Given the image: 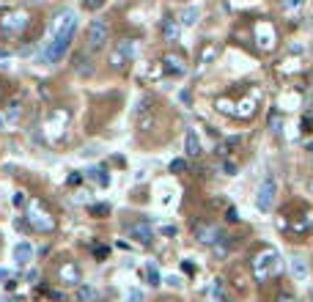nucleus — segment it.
I'll use <instances>...</instances> for the list:
<instances>
[{
    "mask_svg": "<svg viewBox=\"0 0 313 302\" xmlns=\"http://www.w3.org/2000/svg\"><path fill=\"white\" fill-rule=\"evenodd\" d=\"M168 286H173V288H182V280H179L176 275H171V277H168Z\"/></svg>",
    "mask_w": 313,
    "mask_h": 302,
    "instance_id": "nucleus-37",
    "label": "nucleus"
},
{
    "mask_svg": "<svg viewBox=\"0 0 313 302\" xmlns=\"http://www.w3.org/2000/svg\"><path fill=\"white\" fill-rule=\"evenodd\" d=\"M132 55H135V42H121L118 47L110 52V66H113L115 72H121V69L132 61Z\"/></svg>",
    "mask_w": 313,
    "mask_h": 302,
    "instance_id": "nucleus-5",
    "label": "nucleus"
},
{
    "mask_svg": "<svg viewBox=\"0 0 313 302\" xmlns=\"http://www.w3.org/2000/svg\"><path fill=\"white\" fill-rule=\"evenodd\" d=\"M225 220H228V223H239V212H236V209L231 206L228 212H225Z\"/></svg>",
    "mask_w": 313,
    "mask_h": 302,
    "instance_id": "nucleus-34",
    "label": "nucleus"
},
{
    "mask_svg": "<svg viewBox=\"0 0 313 302\" xmlns=\"http://www.w3.org/2000/svg\"><path fill=\"white\" fill-rule=\"evenodd\" d=\"M146 280L151 283V286H160L162 277H160V269H156L154 264H148V266H146Z\"/></svg>",
    "mask_w": 313,
    "mask_h": 302,
    "instance_id": "nucleus-25",
    "label": "nucleus"
},
{
    "mask_svg": "<svg viewBox=\"0 0 313 302\" xmlns=\"http://www.w3.org/2000/svg\"><path fill=\"white\" fill-rule=\"evenodd\" d=\"M162 66H165L168 74H176V77H182V74L187 72V66H184V61L179 55H165L162 58Z\"/></svg>",
    "mask_w": 313,
    "mask_h": 302,
    "instance_id": "nucleus-15",
    "label": "nucleus"
},
{
    "mask_svg": "<svg viewBox=\"0 0 313 302\" xmlns=\"http://www.w3.org/2000/svg\"><path fill=\"white\" fill-rule=\"evenodd\" d=\"M126 234H129L135 242H140V245H151L154 242V228H151L148 220H135V223H129Z\"/></svg>",
    "mask_w": 313,
    "mask_h": 302,
    "instance_id": "nucleus-6",
    "label": "nucleus"
},
{
    "mask_svg": "<svg viewBox=\"0 0 313 302\" xmlns=\"http://www.w3.org/2000/svg\"><path fill=\"white\" fill-rule=\"evenodd\" d=\"M214 255H217V258H223V255H228V250H231V239H225V236H220L217 242H214Z\"/></svg>",
    "mask_w": 313,
    "mask_h": 302,
    "instance_id": "nucleus-19",
    "label": "nucleus"
},
{
    "mask_svg": "<svg viewBox=\"0 0 313 302\" xmlns=\"http://www.w3.org/2000/svg\"><path fill=\"white\" fill-rule=\"evenodd\" d=\"M3 124H6V118H3V115H0V126H3Z\"/></svg>",
    "mask_w": 313,
    "mask_h": 302,
    "instance_id": "nucleus-41",
    "label": "nucleus"
},
{
    "mask_svg": "<svg viewBox=\"0 0 313 302\" xmlns=\"http://www.w3.org/2000/svg\"><path fill=\"white\" fill-rule=\"evenodd\" d=\"M74 33H77V14H74V11H63V14H58L55 22H52V36H50V42L44 44L39 61L47 63V66H55V63L66 55Z\"/></svg>",
    "mask_w": 313,
    "mask_h": 302,
    "instance_id": "nucleus-1",
    "label": "nucleus"
},
{
    "mask_svg": "<svg viewBox=\"0 0 313 302\" xmlns=\"http://www.w3.org/2000/svg\"><path fill=\"white\" fill-rule=\"evenodd\" d=\"M179 33H182V22H176L173 17H168V20H162V39L165 42H179Z\"/></svg>",
    "mask_w": 313,
    "mask_h": 302,
    "instance_id": "nucleus-12",
    "label": "nucleus"
},
{
    "mask_svg": "<svg viewBox=\"0 0 313 302\" xmlns=\"http://www.w3.org/2000/svg\"><path fill=\"white\" fill-rule=\"evenodd\" d=\"M209 297L214 302H225L223 299V280H212V286H209Z\"/></svg>",
    "mask_w": 313,
    "mask_h": 302,
    "instance_id": "nucleus-21",
    "label": "nucleus"
},
{
    "mask_svg": "<svg viewBox=\"0 0 313 302\" xmlns=\"http://www.w3.org/2000/svg\"><path fill=\"white\" fill-rule=\"evenodd\" d=\"M11 201H14V206L20 209V206H25V203H28V195L22 193V190H17V193H14V198H11Z\"/></svg>",
    "mask_w": 313,
    "mask_h": 302,
    "instance_id": "nucleus-31",
    "label": "nucleus"
},
{
    "mask_svg": "<svg viewBox=\"0 0 313 302\" xmlns=\"http://www.w3.org/2000/svg\"><path fill=\"white\" fill-rule=\"evenodd\" d=\"M277 302H294V299L288 297V294H280V297H277Z\"/></svg>",
    "mask_w": 313,
    "mask_h": 302,
    "instance_id": "nucleus-40",
    "label": "nucleus"
},
{
    "mask_svg": "<svg viewBox=\"0 0 313 302\" xmlns=\"http://www.w3.org/2000/svg\"><path fill=\"white\" fill-rule=\"evenodd\" d=\"M310 187H313V184H310Z\"/></svg>",
    "mask_w": 313,
    "mask_h": 302,
    "instance_id": "nucleus-42",
    "label": "nucleus"
},
{
    "mask_svg": "<svg viewBox=\"0 0 313 302\" xmlns=\"http://www.w3.org/2000/svg\"><path fill=\"white\" fill-rule=\"evenodd\" d=\"M28 223H31L36 231H42V234H52V231H55V217L44 209L42 201L28 203Z\"/></svg>",
    "mask_w": 313,
    "mask_h": 302,
    "instance_id": "nucleus-2",
    "label": "nucleus"
},
{
    "mask_svg": "<svg viewBox=\"0 0 313 302\" xmlns=\"http://www.w3.org/2000/svg\"><path fill=\"white\" fill-rule=\"evenodd\" d=\"M280 272V255L275 250H264L256 255V261H253V275H256V280H266V277L277 275Z\"/></svg>",
    "mask_w": 313,
    "mask_h": 302,
    "instance_id": "nucleus-3",
    "label": "nucleus"
},
{
    "mask_svg": "<svg viewBox=\"0 0 313 302\" xmlns=\"http://www.w3.org/2000/svg\"><path fill=\"white\" fill-rule=\"evenodd\" d=\"M94 255H96V258H104V255H107V247H102V245H94Z\"/></svg>",
    "mask_w": 313,
    "mask_h": 302,
    "instance_id": "nucleus-35",
    "label": "nucleus"
},
{
    "mask_svg": "<svg viewBox=\"0 0 313 302\" xmlns=\"http://www.w3.org/2000/svg\"><path fill=\"white\" fill-rule=\"evenodd\" d=\"M58 277H61V283H66V286H80V266L72 264V261H66V264L58 269Z\"/></svg>",
    "mask_w": 313,
    "mask_h": 302,
    "instance_id": "nucleus-11",
    "label": "nucleus"
},
{
    "mask_svg": "<svg viewBox=\"0 0 313 302\" xmlns=\"http://www.w3.org/2000/svg\"><path fill=\"white\" fill-rule=\"evenodd\" d=\"M280 126H283V118H280V115H277V113H275V115H269V129L275 132V135H280V132H283Z\"/></svg>",
    "mask_w": 313,
    "mask_h": 302,
    "instance_id": "nucleus-27",
    "label": "nucleus"
},
{
    "mask_svg": "<svg viewBox=\"0 0 313 302\" xmlns=\"http://www.w3.org/2000/svg\"><path fill=\"white\" fill-rule=\"evenodd\" d=\"M220 236H223V234H220V228H217V225H212V223H201L198 228H195V239H198L201 245H209V247H212L214 242L220 239Z\"/></svg>",
    "mask_w": 313,
    "mask_h": 302,
    "instance_id": "nucleus-10",
    "label": "nucleus"
},
{
    "mask_svg": "<svg viewBox=\"0 0 313 302\" xmlns=\"http://www.w3.org/2000/svg\"><path fill=\"white\" fill-rule=\"evenodd\" d=\"M20 115H22V107H20V102H11V104H9V121L14 124V121L20 118Z\"/></svg>",
    "mask_w": 313,
    "mask_h": 302,
    "instance_id": "nucleus-26",
    "label": "nucleus"
},
{
    "mask_svg": "<svg viewBox=\"0 0 313 302\" xmlns=\"http://www.w3.org/2000/svg\"><path fill=\"white\" fill-rule=\"evenodd\" d=\"M107 22L104 20H94L88 25V47L91 50H102L104 47V42H107Z\"/></svg>",
    "mask_w": 313,
    "mask_h": 302,
    "instance_id": "nucleus-8",
    "label": "nucleus"
},
{
    "mask_svg": "<svg viewBox=\"0 0 313 302\" xmlns=\"http://www.w3.org/2000/svg\"><path fill=\"white\" fill-rule=\"evenodd\" d=\"M299 6H302V0H283V11H286V14L299 11Z\"/></svg>",
    "mask_w": 313,
    "mask_h": 302,
    "instance_id": "nucleus-28",
    "label": "nucleus"
},
{
    "mask_svg": "<svg viewBox=\"0 0 313 302\" xmlns=\"http://www.w3.org/2000/svg\"><path fill=\"white\" fill-rule=\"evenodd\" d=\"M11 277H14V275H11L9 269H0V283H3V286H6V283H9V280H11Z\"/></svg>",
    "mask_w": 313,
    "mask_h": 302,
    "instance_id": "nucleus-36",
    "label": "nucleus"
},
{
    "mask_svg": "<svg viewBox=\"0 0 313 302\" xmlns=\"http://www.w3.org/2000/svg\"><path fill=\"white\" fill-rule=\"evenodd\" d=\"M14 261L20 266H28L33 261V245L31 242H20V245L14 247Z\"/></svg>",
    "mask_w": 313,
    "mask_h": 302,
    "instance_id": "nucleus-14",
    "label": "nucleus"
},
{
    "mask_svg": "<svg viewBox=\"0 0 313 302\" xmlns=\"http://www.w3.org/2000/svg\"><path fill=\"white\" fill-rule=\"evenodd\" d=\"M88 299H96V291L91 286H80L77 288V302H88Z\"/></svg>",
    "mask_w": 313,
    "mask_h": 302,
    "instance_id": "nucleus-23",
    "label": "nucleus"
},
{
    "mask_svg": "<svg viewBox=\"0 0 313 302\" xmlns=\"http://www.w3.org/2000/svg\"><path fill=\"white\" fill-rule=\"evenodd\" d=\"M272 203H275V179L266 176L264 182H261L258 187V195H256V206L261 209V212H269Z\"/></svg>",
    "mask_w": 313,
    "mask_h": 302,
    "instance_id": "nucleus-7",
    "label": "nucleus"
},
{
    "mask_svg": "<svg viewBox=\"0 0 313 302\" xmlns=\"http://www.w3.org/2000/svg\"><path fill=\"white\" fill-rule=\"evenodd\" d=\"M217 52H220V47H217V44H209V47H204V50H201V63H209V61H214V58H217Z\"/></svg>",
    "mask_w": 313,
    "mask_h": 302,
    "instance_id": "nucleus-22",
    "label": "nucleus"
},
{
    "mask_svg": "<svg viewBox=\"0 0 313 302\" xmlns=\"http://www.w3.org/2000/svg\"><path fill=\"white\" fill-rule=\"evenodd\" d=\"M146 297H143V291L140 288H129V291H126V302H143Z\"/></svg>",
    "mask_w": 313,
    "mask_h": 302,
    "instance_id": "nucleus-29",
    "label": "nucleus"
},
{
    "mask_svg": "<svg viewBox=\"0 0 313 302\" xmlns=\"http://www.w3.org/2000/svg\"><path fill=\"white\" fill-rule=\"evenodd\" d=\"M88 179H94L99 187H107V184H110V176L102 171V168H94V171H88Z\"/></svg>",
    "mask_w": 313,
    "mask_h": 302,
    "instance_id": "nucleus-20",
    "label": "nucleus"
},
{
    "mask_svg": "<svg viewBox=\"0 0 313 302\" xmlns=\"http://www.w3.org/2000/svg\"><path fill=\"white\" fill-rule=\"evenodd\" d=\"M253 33H256L258 50H264V52L275 50V44H277V31L272 28V22L258 20V22H256V28H253Z\"/></svg>",
    "mask_w": 313,
    "mask_h": 302,
    "instance_id": "nucleus-4",
    "label": "nucleus"
},
{
    "mask_svg": "<svg viewBox=\"0 0 313 302\" xmlns=\"http://www.w3.org/2000/svg\"><path fill=\"white\" fill-rule=\"evenodd\" d=\"M187 171V160H173L171 162V173H182Z\"/></svg>",
    "mask_w": 313,
    "mask_h": 302,
    "instance_id": "nucleus-30",
    "label": "nucleus"
},
{
    "mask_svg": "<svg viewBox=\"0 0 313 302\" xmlns=\"http://www.w3.org/2000/svg\"><path fill=\"white\" fill-rule=\"evenodd\" d=\"M198 17H201V11L195 9V6H190V9H184L182 11V17H179V22H182V25H195V22H198Z\"/></svg>",
    "mask_w": 313,
    "mask_h": 302,
    "instance_id": "nucleus-17",
    "label": "nucleus"
},
{
    "mask_svg": "<svg viewBox=\"0 0 313 302\" xmlns=\"http://www.w3.org/2000/svg\"><path fill=\"white\" fill-rule=\"evenodd\" d=\"M239 143H242V137H228V140H223V143H220V148H217V151L225 157L231 148H236V146H239Z\"/></svg>",
    "mask_w": 313,
    "mask_h": 302,
    "instance_id": "nucleus-24",
    "label": "nucleus"
},
{
    "mask_svg": "<svg viewBox=\"0 0 313 302\" xmlns=\"http://www.w3.org/2000/svg\"><path fill=\"white\" fill-rule=\"evenodd\" d=\"M182 269H184V272H187V275H193V272H195V266H193V264H190V261H184V264H182Z\"/></svg>",
    "mask_w": 313,
    "mask_h": 302,
    "instance_id": "nucleus-39",
    "label": "nucleus"
},
{
    "mask_svg": "<svg viewBox=\"0 0 313 302\" xmlns=\"http://www.w3.org/2000/svg\"><path fill=\"white\" fill-rule=\"evenodd\" d=\"M162 234H165V236H176V228H173V225H165V228H162Z\"/></svg>",
    "mask_w": 313,
    "mask_h": 302,
    "instance_id": "nucleus-38",
    "label": "nucleus"
},
{
    "mask_svg": "<svg viewBox=\"0 0 313 302\" xmlns=\"http://www.w3.org/2000/svg\"><path fill=\"white\" fill-rule=\"evenodd\" d=\"M236 115H239V118H250L253 113H256V102L253 99H242L239 102V110H234Z\"/></svg>",
    "mask_w": 313,
    "mask_h": 302,
    "instance_id": "nucleus-18",
    "label": "nucleus"
},
{
    "mask_svg": "<svg viewBox=\"0 0 313 302\" xmlns=\"http://www.w3.org/2000/svg\"><path fill=\"white\" fill-rule=\"evenodd\" d=\"M83 3H85V9H88V11H99L107 0H83Z\"/></svg>",
    "mask_w": 313,
    "mask_h": 302,
    "instance_id": "nucleus-32",
    "label": "nucleus"
},
{
    "mask_svg": "<svg viewBox=\"0 0 313 302\" xmlns=\"http://www.w3.org/2000/svg\"><path fill=\"white\" fill-rule=\"evenodd\" d=\"M25 25H28L25 11H11V14H6L3 20H0V31L3 33H20Z\"/></svg>",
    "mask_w": 313,
    "mask_h": 302,
    "instance_id": "nucleus-9",
    "label": "nucleus"
},
{
    "mask_svg": "<svg viewBox=\"0 0 313 302\" xmlns=\"http://www.w3.org/2000/svg\"><path fill=\"white\" fill-rule=\"evenodd\" d=\"M291 275H294V280H299V283L308 280V261H305L302 255H294L291 258Z\"/></svg>",
    "mask_w": 313,
    "mask_h": 302,
    "instance_id": "nucleus-16",
    "label": "nucleus"
},
{
    "mask_svg": "<svg viewBox=\"0 0 313 302\" xmlns=\"http://www.w3.org/2000/svg\"><path fill=\"white\" fill-rule=\"evenodd\" d=\"M201 151H204V146H201V137L195 129H187V135H184V154L187 157H198Z\"/></svg>",
    "mask_w": 313,
    "mask_h": 302,
    "instance_id": "nucleus-13",
    "label": "nucleus"
},
{
    "mask_svg": "<svg viewBox=\"0 0 313 302\" xmlns=\"http://www.w3.org/2000/svg\"><path fill=\"white\" fill-rule=\"evenodd\" d=\"M220 168H223V173H228V176H234V173H236V162H231V160H223V165H220Z\"/></svg>",
    "mask_w": 313,
    "mask_h": 302,
    "instance_id": "nucleus-33",
    "label": "nucleus"
}]
</instances>
